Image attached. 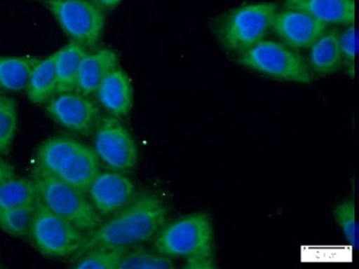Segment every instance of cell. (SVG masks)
<instances>
[{"label":"cell","mask_w":359,"mask_h":269,"mask_svg":"<svg viewBox=\"0 0 359 269\" xmlns=\"http://www.w3.org/2000/svg\"><path fill=\"white\" fill-rule=\"evenodd\" d=\"M284 6L303 11L326 26H351L356 19L355 0H285Z\"/></svg>","instance_id":"cell-14"},{"label":"cell","mask_w":359,"mask_h":269,"mask_svg":"<svg viewBox=\"0 0 359 269\" xmlns=\"http://www.w3.org/2000/svg\"><path fill=\"white\" fill-rule=\"evenodd\" d=\"M71 41L86 49L97 47L103 36L105 15L94 0H43Z\"/></svg>","instance_id":"cell-7"},{"label":"cell","mask_w":359,"mask_h":269,"mask_svg":"<svg viewBox=\"0 0 359 269\" xmlns=\"http://www.w3.org/2000/svg\"><path fill=\"white\" fill-rule=\"evenodd\" d=\"M55 59V53L39 59L32 69L26 88L27 96L32 104L42 105L57 94Z\"/></svg>","instance_id":"cell-18"},{"label":"cell","mask_w":359,"mask_h":269,"mask_svg":"<svg viewBox=\"0 0 359 269\" xmlns=\"http://www.w3.org/2000/svg\"><path fill=\"white\" fill-rule=\"evenodd\" d=\"M271 29L282 43L293 50H302L310 48L327 30V26L303 11L285 9L276 13Z\"/></svg>","instance_id":"cell-11"},{"label":"cell","mask_w":359,"mask_h":269,"mask_svg":"<svg viewBox=\"0 0 359 269\" xmlns=\"http://www.w3.org/2000/svg\"><path fill=\"white\" fill-rule=\"evenodd\" d=\"M38 200L61 218L76 226L83 233H90L102 223L86 194L74 189L55 176L34 174Z\"/></svg>","instance_id":"cell-3"},{"label":"cell","mask_w":359,"mask_h":269,"mask_svg":"<svg viewBox=\"0 0 359 269\" xmlns=\"http://www.w3.org/2000/svg\"><path fill=\"white\" fill-rule=\"evenodd\" d=\"M167 215L168 210L163 200L154 194H142L114 213L109 221L86 233L78 253L97 247L130 249L146 243L164 228Z\"/></svg>","instance_id":"cell-1"},{"label":"cell","mask_w":359,"mask_h":269,"mask_svg":"<svg viewBox=\"0 0 359 269\" xmlns=\"http://www.w3.org/2000/svg\"><path fill=\"white\" fill-rule=\"evenodd\" d=\"M339 50H341L343 64H345L351 78L355 76V63L358 53V30L356 26L351 25L339 36Z\"/></svg>","instance_id":"cell-27"},{"label":"cell","mask_w":359,"mask_h":269,"mask_svg":"<svg viewBox=\"0 0 359 269\" xmlns=\"http://www.w3.org/2000/svg\"><path fill=\"white\" fill-rule=\"evenodd\" d=\"M36 202L0 210V230L16 237L28 236Z\"/></svg>","instance_id":"cell-23"},{"label":"cell","mask_w":359,"mask_h":269,"mask_svg":"<svg viewBox=\"0 0 359 269\" xmlns=\"http://www.w3.org/2000/svg\"><path fill=\"white\" fill-rule=\"evenodd\" d=\"M276 13L278 6L274 3L240 6L222 19L217 34L224 49L241 53L264 40Z\"/></svg>","instance_id":"cell-4"},{"label":"cell","mask_w":359,"mask_h":269,"mask_svg":"<svg viewBox=\"0 0 359 269\" xmlns=\"http://www.w3.org/2000/svg\"><path fill=\"white\" fill-rule=\"evenodd\" d=\"M97 101L112 116H128L133 107V85L126 71L117 67L102 81L97 93Z\"/></svg>","instance_id":"cell-13"},{"label":"cell","mask_w":359,"mask_h":269,"mask_svg":"<svg viewBox=\"0 0 359 269\" xmlns=\"http://www.w3.org/2000/svg\"><path fill=\"white\" fill-rule=\"evenodd\" d=\"M118 55L109 48L88 52L79 67L76 91L84 95L93 96L109 73L118 67Z\"/></svg>","instance_id":"cell-15"},{"label":"cell","mask_w":359,"mask_h":269,"mask_svg":"<svg viewBox=\"0 0 359 269\" xmlns=\"http://www.w3.org/2000/svg\"><path fill=\"white\" fill-rule=\"evenodd\" d=\"M174 268V263L170 257L162 254L149 253V251H126L121 261L118 269H170Z\"/></svg>","instance_id":"cell-26"},{"label":"cell","mask_w":359,"mask_h":269,"mask_svg":"<svg viewBox=\"0 0 359 269\" xmlns=\"http://www.w3.org/2000/svg\"><path fill=\"white\" fill-rule=\"evenodd\" d=\"M88 49L76 42H69L67 46L55 52V76H57V94L76 91L79 67Z\"/></svg>","instance_id":"cell-19"},{"label":"cell","mask_w":359,"mask_h":269,"mask_svg":"<svg viewBox=\"0 0 359 269\" xmlns=\"http://www.w3.org/2000/svg\"><path fill=\"white\" fill-rule=\"evenodd\" d=\"M18 128V109L15 99L0 93V156L11 151Z\"/></svg>","instance_id":"cell-24"},{"label":"cell","mask_w":359,"mask_h":269,"mask_svg":"<svg viewBox=\"0 0 359 269\" xmlns=\"http://www.w3.org/2000/svg\"><path fill=\"white\" fill-rule=\"evenodd\" d=\"M339 34L326 30L310 47L309 67L313 74L326 76L337 72L343 64L339 50Z\"/></svg>","instance_id":"cell-16"},{"label":"cell","mask_w":359,"mask_h":269,"mask_svg":"<svg viewBox=\"0 0 359 269\" xmlns=\"http://www.w3.org/2000/svg\"><path fill=\"white\" fill-rule=\"evenodd\" d=\"M27 237L42 255L50 258H68L81 249L86 233L51 212L38 200Z\"/></svg>","instance_id":"cell-6"},{"label":"cell","mask_w":359,"mask_h":269,"mask_svg":"<svg viewBox=\"0 0 359 269\" xmlns=\"http://www.w3.org/2000/svg\"><path fill=\"white\" fill-rule=\"evenodd\" d=\"M83 144L68 134L48 138L38 148L34 174L57 177L70 166Z\"/></svg>","instance_id":"cell-12"},{"label":"cell","mask_w":359,"mask_h":269,"mask_svg":"<svg viewBox=\"0 0 359 269\" xmlns=\"http://www.w3.org/2000/svg\"><path fill=\"white\" fill-rule=\"evenodd\" d=\"M38 60V57L30 55H0V93H19L26 91L29 76Z\"/></svg>","instance_id":"cell-20"},{"label":"cell","mask_w":359,"mask_h":269,"mask_svg":"<svg viewBox=\"0 0 359 269\" xmlns=\"http://www.w3.org/2000/svg\"><path fill=\"white\" fill-rule=\"evenodd\" d=\"M102 9H114L123 0H94Z\"/></svg>","instance_id":"cell-29"},{"label":"cell","mask_w":359,"mask_h":269,"mask_svg":"<svg viewBox=\"0 0 359 269\" xmlns=\"http://www.w3.org/2000/svg\"><path fill=\"white\" fill-rule=\"evenodd\" d=\"M94 151L111 170L128 172L137 165L138 148L133 136L117 117L100 118L93 132Z\"/></svg>","instance_id":"cell-8"},{"label":"cell","mask_w":359,"mask_h":269,"mask_svg":"<svg viewBox=\"0 0 359 269\" xmlns=\"http://www.w3.org/2000/svg\"><path fill=\"white\" fill-rule=\"evenodd\" d=\"M36 201L38 193L32 179L13 177L0 186V210L29 205Z\"/></svg>","instance_id":"cell-22"},{"label":"cell","mask_w":359,"mask_h":269,"mask_svg":"<svg viewBox=\"0 0 359 269\" xmlns=\"http://www.w3.org/2000/svg\"><path fill=\"white\" fill-rule=\"evenodd\" d=\"M16 177V169L8 161L0 158V186H3L7 180Z\"/></svg>","instance_id":"cell-28"},{"label":"cell","mask_w":359,"mask_h":269,"mask_svg":"<svg viewBox=\"0 0 359 269\" xmlns=\"http://www.w3.org/2000/svg\"><path fill=\"white\" fill-rule=\"evenodd\" d=\"M239 61L248 69L276 80L302 84L314 80L304 59L282 42L262 40L241 52Z\"/></svg>","instance_id":"cell-5"},{"label":"cell","mask_w":359,"mask_h":269,"mask_svg":"<svg viewBox=\"0 0 359 269\" xmlns=\"http://www.w3.org/2000/svg\"><path fill=\"white\" fill-rule=\"evenodd\" d=\"M101 172V160L92 148L83 145L76 153L68 168L63 170L57 178L74 189L86 194L95 177Z\"/></svg>","instance_id":"cell-17"},{"label":"cell","mask_w":359,"mask_h":269,"mask_svg":"<svg viewBox=\"0 0 359 269\" xmlns=\"http://www.w3.org/2000/svg\"><path fill=\"white\" fill-rule=\"evenodd\" d=\"M100 216L113 215L135 198V184L123 172H100L86 191Z\"/></svg>","instance_id":"cell-10"},{"label":"cell","mask_w":359,"mask_h":269,"mask_svg":"<svg viewBox=\"0 0 359 269\" xmlns=\"http://www.w3.org/2000/svg\"><path fill=\"white\" fill-rule=\"evenodd\" d=\"M154 247L170 258L185 259L187 268H214V230L205 213L186 215L164 226Z\"/></svg>","instance_id":"cell-2"},{"label":"cell","mask_w":359,"mask_h":269,"mask_svg":"<svg viewBox=\"0 0 359 269\" xmlns=\"http://www.w3.org/2000/svg\"><path fill=\"white\" fill-rule=\"evenodd\" d=\"M130 249L97 247L73 256L71 267L76 269H118L123 257Z\"/></svg>","instance_id":"cell-21"},{"label":"cell","mask_w":359,"mask_h":269,"mask_svg":"<svg viewBox=\"0 0 359 269\" xmlns=\"http://www.w3.org/2000/svg\"><path fill=\"white\" fill-rule=\"evenodd\" d=\"M46 111L65 130L82 137L93 134L101 118L97 102L76 90L55 94L46 103Z\"/></svg>","instance_id":"cell-9"},{"label":"cell","mask_w":359,"mask_h":269,"mask_svg":"<svg viewBox=\"0 0 359 269\" xmlns=\"http://www.w3.org/2000/svg\"><path fill=\"white\" fill-rule=\"evenodd\" d=\"M333 214L346 241L353 246V249H358L359 230L354 200L347 199L339 202L334 207Z\"/></svg>","instance_id":"cell-25"}]
</instances>
